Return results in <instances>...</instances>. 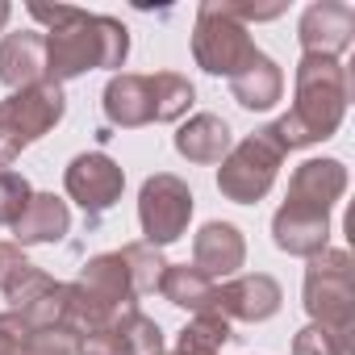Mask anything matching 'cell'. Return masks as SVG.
I'll return each mask as SVG.
<instances>
[{
  "mask_svg": "<svg viewBox=\"0 0 355 355\" xmlns=\"http://www.w3.org/2000/svg\"><path fill=\"white\" fill-rule=\"evenodd\" d=\"M355 38V9L343 0H313L297 21V42L305 55L338 59Z\"/></svg>",
  "mask_w": 355,
  "mask_h": 355,
  "instance_id": "8fae6325",
  "label": "cell"
},
{
  "mask_svg": "<svg viewBox=\"0 0 355 355\" xmlns=\"http://www.w3.org/2000/svg\"><path fill=\"white\" fill-rule=\"evenodd\" d=\"M76 347L67 330H34L17 309L0 313V355H76Z\"/></svg>",
  "mask_w": 355,
  "mask_h": 355,
  "instance_id": "ffe728a7",
  "label": "cell"
},
{
  "mask_svg": "<svg viewBox=\"0 0 355 355\" xmlns=\"http://www.w3.org/2000/svg\"><path fill=\"white\" fill-rule=\"evenodd\" d=\"M193 59L201 71L234 80L243 67L259 59V46L251 42L247 26L230 13L226 0H201L197 26H193Z\"/></svg>",
  "mask_w": 355,
  "mask_h": 355,
  "instance_id": "277c9868",
  "label": "cell"
},
{
  "mask_svg": "<svg viewBox=\"0 0 355 355\" xmlns=\"http://www.w3.org/2000/svg\"><path fill=\"white\" fill-rule=\"evenodd\" d=\"M305 313L309 322L351 334L355 330V276L347 251H322L305 268Z\"/></svg>",
  "mask_w": 355,
  "mask_h": 355,
  "instance_id": "52a82bcc",
  "label": "cell"
},
{
  "mask_svg": "<svg viewBox=\"0 0 355 355\" xmlns=\"http://www.w3.org/2000/svg\"><path fill=\"white\" fill-rule=\"evenodd\" d=\"M30 197H34V189H30L26 175L0 171V226H17V218L26 214Z\"/></svg>",
  "mask_w": 355,
  "mask_h": 355,
  "instance_id": "4316f807",
  "label": "cell"
},
{
  "mask_svg": "<svg viewBox=\"0 0 355 355\" xmlns=\"http://www.w3.org/2000/svg\"><path fill=\"white\" fill-rule=\"evenodd\" d=\"M180 338L193 343V347H205V351H222V347L234 338V330H230V322H226L222 313L205 309V313H193V322L180 330Z\"/></svg>",
  "mask_w": 355,
  "mask_h": 355,
  "instance_id": "d4e9b609",
  "label": "cell"
},
{
  "mask_svg": "<svg viewBox=\"0 0 355 355\" xmlns=\"http://www.w3.org/2000/svg\"><path fill=\"white\" fill-rule=\"evenodd\" d=\"M197 101V88L180 76V71H155L150 76V105H155V121H180Z\"/></svg>",
  "mask_w": 355,
  "mask_h": 355,
  "instance_id": "603a6c76",
  "label": "cell"
},
{
  "mask_svg": "<svg viewBox=\"0 0 355 355\" xmlns=\"http://www.w3.org/2000/svg\"><path fill=\"white\" fill-rule=\"evenodd\" d=\"M193 189L171 171H155L142 180L138 193V226H142V243L150 247H167L175 239H184L189 222H193Z\"/></svg>",
  "mask_w": 355,
  "mask_h": 355,
  "instance_id": "ba28073f",
  "label": "cell"
},
{
  "mask_svg": "<svg viewBox=\"0 0 355 355\" xmlns=\"http://www.w3.org/2000/svg\"><path fill=\"white\" fill-rule=\"evenodd\" d=\"M46 80V38L38 30H17L0 38V84L21 92Z\"/></svg>",
  "mask_w": 355,
  "mask_h": 355,
  "instance_id": "2e32d148",
  "label": "cell"
},
{
  "mask_svg": "<svg viewBox=\"0 0 355 355\" xmlns=\"http://www.w3.org/2000/svg\"><path fill=\"white\" fill-rule=\"evenodd\" d=\"M42 38H46V80L59 88L96 67L117 71L130 55V30L117 17L84 13V9H76L63 26H55Z\"/></svg>",
  "mask_w": 355,
  "mask_h": 355,
  "instance_id": "7a4b0ae2",
  "label": "cell"
},
{
  "mask_svg": "<svg viewBox=\"0 0 355 355\" xmlns=\"http://www.w3.org/2000/svg\"><path fill=\"white\" fill-rule=\"evenodd\" d=\"M230 5V13L247 26V21H272V17H280L284 13V5H243V0H226Z\"/></svg>",
  "mask_w": 355,
  "mask_h": 355,
  "instance_id": "83f0119b",
  "label": "cell"
},
{
  "mask_svg": "<svg viewBox=\"0 0 355 355\" xmlns=\"http://www.w3.org/2000/svg\"><path fill=\"white\" fill-rule=\"evenodd\" d=\"M67 230H71L67 201H59L55 193H34L26 214L13 226V239H17V247H42V243H63Z\"/></svg>",
  "mask_w": 355,
  "mask_h": 355,
  "instance_id": "d6986e66",
  "label": "cell"
},
{
  "mask_svg": "<svg viewBox=\"0 0 355 355\" xmlns=\"http://www.w3.org/2000/svg\"><path fill=\"white\" fill-rule=\"evenodd\" d=\"M9 251H13V243H0V276H5V263H9Z\"/></svg>",
  "mask_w": 355,
  "mask_h": 355,
  "instance_id": "4dcf8cb0",
  "label": "cell"
},
{
  "mask_svg": "<svg viewBox=\"0 0 355 355\" xmlns=\"http://www.w3.org/2000/svg\"><path fill=\"white\" fill-rule=\"evenodd\" d=\"M247 263V239L239 226L230 222H205L193 239V268L201 276H209L214 284L222 276H234Z\"/></svg>",
  "mask_w": 355,
  "mask_h": 355,
  "instance_id": "9a60e30c",
  "label": "cell"
},
{
  "mask_svg": "<svg viewBox=\"0 0 355 355\" xmlns=\"http://www.w3.org/2000/svg\"><path fill=\"white\" fill-rule=\"evenodd\" d=\"M347 101H351L347 67L338 59L301 55V63H297V101L280 121H272V130L284 142V150L318 146V142L338 134V125L347 117Z\"/></svg>",
  "mask_w": 355,
  "mask_h": 355,
  "instance_id": "6da1fadb",
  "label": "cell"
},
{
  "mask_svg": "<svg viewBox=\"0 0 355 355\" xmlns=\"http://www.w3.org/2000/svg\"><path fill=\"white\" fill-rule=\"evenodd\" d=\"M230 96H234L243 109L263 113V109H272V105L284 96V71L276 67V59H268V55L259 51V59H255L251 67H243V71L230 80Z\"/></svg>",
  "mask_w": 355,
  "mask_h": 355,
  "instance_id": "44dd1931",
  "label": "cell"
},
{
  "mask_svg": "<svg viewBox=\"0 0 355 355\" xmlns=\"http://www.w3.org/2000/svg\"><path fill=\"white\" fill-rule=\"evenodd\" d=\"M230 146H234V134L218 113H197L175 130V155L189 163H201V167L222 163L230 155Z\"/></svg>",
  "mask_w": 355,
  "mask_h": 355,
  "instance_id": "ac0fdd59",
  "label": "cell"
},
{
  "mask_svg": "<svg viewBox=\"0 0 355 355\" xmlns=\"http://www.w3.org/2000/svg\"><path fill=\"white\" fill-rule=\"evenodd\" d=\"M159 355H218V351H205V347H193L184 338H175V347L171 351H159Z\"/></svg>",
  "mask_w": 355,
  "mask_h": 355,
  "instance_id": "f1b7e54d",
  "label": "cell"
},
{
  "mask_svg": "<svg viewBox=\"0 0 355 355\" xmlns=\"http://www.w3.org/2000/svg\"><path fill=\"white\" fill-rule=\"evenodd\" d=\"M105 117L117 130H142L155 121V105H150V76L138 71H117L105 84Z\"/></svg>",
  "mask_w": 355,
  "mask_h": 355,
  "instance_id": "e0dca14e",
  "label": "cell"
},
{
  "mask_svg": "<svg viewBox=\"0 0 355 355\" xmlns=\"http://www.w3.org/2000/svg\"><path fill=\"white\" fill-rule=\"evenodd\" d=\"M63 113H67V96L51 80L0 101V171H9V163L26 146H34L42 134H51L63 121Z\"/></svg>",
  "mask_w": 355,
  "mask_h": 355,
  "instance_id": "8992f818",
  "label": "cell"
},
{
  "mask_svg": "<svg viewBox=\"0 0 355 355\" xmlns=\"http://www.w3.org/2000/svg\"><path fill=\"white\" fill-rule=\"evenodd\" d=\"M159 351H163V330L138 305L121 309L113 322L84 334L76 347V355H159Z\"/></svg>",
  "mask_w": 355,
  "mask_h": 355,
  "instance_id": "30bf717a",
  "label": "cell"
},
{
  "mask_svg": "<svg viewBox=\"0 0 355 355\" xmlns=\"http://www.w3.org/2000/svg\"><path fill=\"white\" fill-rule=\"evenodd\" d=\"M280 284L268 272H251V276H234L226 284H218L214 293V313H222L226 322H268L280 313Z\"/></svg>",
  "mask_w": 355,
  "mask_h": 355,
  "instance_id": "7c38bea8",
  "label": "cell"
},
{
  "mask_svg": "<svg viewBox=\"0 0 355 355\" xmlns=\"http://www.w3.org/2000/svg\"><path fill=\"white\" fill-rule=\"evenodd\" d=\"M9 17H13V5H9V0H0V30H5Z\"/></svg>",
  "mask_w": 355,
  "mask_h": 355,
  "instance_id": "f546056e",
  "label": "cell"
},
{
  "mask_svg": "<svg viewBox=\"0 0 355 355\" xmlns=\"http://www.w3.org/2000/svg\"><path fill=\"white\" fill-rule=\"evenodd\" d=\"M121 259L130 268V280H134L138 297L142 293H159V280H163V268H167V259L159 255V247H150V243H125Z\"/></svg>",
  "mask_w": 355,
  "mask_h": 355,
  "instance_id": "cb8c5ba5",
  "label": "cell"
},
{
  "mask_svg": "<svg viewBox=\"0 0 355 355\" xmlns=\"http://www.w3.org/2000/svg\"><path fill=\"white\" fill-rule=\"evenodd\" d=\"M284 155L288 150H284V142L276 138L272 125L247 134L239 146H230V155L218 167V193L226 201H234V205L263 201L272 193V184H276V171H280Z\"/></svg>",
  "mask_w": 355,
  "mask_h": 355,
  "instance_id": "5b68a950",
  "label": "cell"
},
{
  "mask_svg": "<svg viewBox=\"0 0 355 355\" xmlns=\"http://www.w3.org/2000/svg\"><path fill=\"white\" fill-rule=\"evenodd\" d=\"M63 189L67 197L84 209V214H105L121 201V189H125V171L121 163H113L105 150H84L67 163L63 171Z\"/></svg>",
  "mask_w": 355,
  "mask_h": 355,
  "instance_id": "9c48e42d",
  "label": "cell"
},
{
  "mask_svg": "<svg viewBox=\"0 0 355 355\" xmlns=\"http://www.w3.org/2000/svg\"><path fill=\"white\" fill-rule=\"evenodd\" d=\"M293 355H351V334H338V330L309 322L305 330H297Z\"/></svg>",
  "mask_w": 355,
  "mask_h": 355,
  "instance_id": "484cf974",
  "label": "cell"
},
{
  "mask_svg": "<svg viewBox=\"0 0 355 355\" xmlns=\"http://www.w3.org/2000/svg\"><path fill=\"white\" fill-rule=\"evenodd\" d=\"M343 193H347V167H343V159H305L293 171L284 201L288 205H301V209L330 214Z\"/></svg>",
  "mask_w": 355,
  "mask_h": 355,
  "instance_id": "4fadbf2b",
  "label": "cell"
},
{
  "mask_svg": "<svg viewBox=\"0 0 355 355\" xmlns=\"http://www.w3.org/2000/svg\"><path fill=\"white\" fill-rule=\"evenodd\" d=\"M134 301H138V288L130 280V268H125L121 251L92 255L80 268V276L67 284V322H63V330L80 343L84 334L113 322L121 309H134Z\"/></svg>",
  "mask_w": 355,
  "mask_h": 355,
  "instance_id": "3957f363",
  "label": "cell"
},
{
  "mask_svg": "<svg viewBox=\"0 0 355 355\" xmlns=\"http://www.w3.org/2000/svg\"><path fill=\"white\" fill-rule=\"evenodd\" d=\"M272 243L284 251V255H297V259H313L330 247V214H318V209H301V205H280L276 218H272Z\"/></svg>",
  "mask_w": 355,
  "mask_h": 355,
  "instance_id": "5bb4252c",
  "label": "cell"
},
{
  "mask_svg": "<svg viewBox=\"0 0 355 355\" xmlns=\"http://www.w3.org/2000/svg\"><path fill=\"white\" fill-rule=\"evenodd\" d=\"M159 293H163L175 309L205 313V309H214L218 284H214L209 276H201L197 268H189V263H167V268H163V280H159Z\"/></svg>",
  "mask_w": 355,
  "mask_h": 355,
  "instance_id": "7402d4cb",
  "label": "cell"
}]
</instances>
